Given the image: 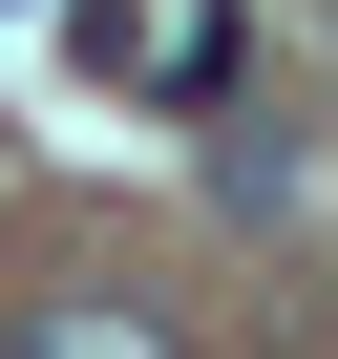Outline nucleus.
<instances>
[{"instance_id": "nucleus-1", "label": "nucleus", "mask_w": 338, "mask_h": 359, "mask_svg": "<svg viewBox=\"0 0 338 359\" xmlns=\"http://www.w3.org/2000/svg\"><path fill=\"white\" fill-rule=\"evenodd\" d=\"M22 359H191V338L127 317V296H22Z\"/></svg>"}]
</instances>
